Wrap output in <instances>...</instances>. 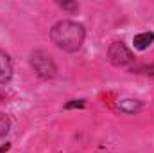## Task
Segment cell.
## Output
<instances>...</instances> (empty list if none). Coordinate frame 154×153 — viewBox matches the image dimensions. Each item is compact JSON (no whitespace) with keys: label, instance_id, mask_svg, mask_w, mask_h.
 Instances as JSON below:
<instances>
[{"label":"cell","instance_id":"6da1fadb","mask_svg":"<svg viewBox=\"0 0 154 153\" xmlns=\"http://www.w3.org/2000/svg\"><path fill=\"white\" fill-rule=\"evenodd\" d=\"M86 38V31H84V25L74 22V20H61L57 22L52 29H50V40L52 43L63 50V52H68V54H74L77 52Z\"/></svg>","mask_w":154,"mask_h":153},{"label":"cell","instance_id":"7a4b0ae2","mask_svg":"<svg viewBox=\"0 0 154 153\" xmlns=\"http://www.w3.org/2000/svg\"><path fill=\"white\" fill-rule=\"evenodd\" d=\"M31 67L41 79H52L57 76V65L45 50H34L31 54Z\"/></svg>","mask_w":154,"mask_h":153},{"label":"cell","instance_id":"3957f363","mask_svg":"<svg viewBox=\"0 0 154 153\" xmlns=\"http://www.w3.org/2000/svg\"><path fill=\"white\" fill-rule=\"evenodd\" d=\"M108 60L115 67H127L134 61V54L124 41H113L108 47Z\"/></svg>","mask_w":154,"mask_h":153},{"label":"cell","instance_id":"277c9868","mask_svg":"<svg viewBox=\"0 0 154 153\" xmlns=\"http://www.w3.org/2000/svg\"><path fill=\"white\" fill-rule=\"evenodd\" d=\"M13 77V61H11V56L0 49V85H5L9 83Z\"/></svg>","mask_w":154,"mask_h":153},{"label":"cell","instance_id":"5b68a950","mask_svg":"<svg viewBox=\"0 0 154 153\" xmlns=\"http://www.w3.org/2000/svg\"><path fill=\"white\" fill-rule=\"evenodd\" d=\"M133 43H134V49L145 50V49H149L154 43V33H151V31H149V33H140V34L134 36Z\"/></svg>","mask_w":154,"mask_h":153},{"label":"cell","instance_id":"8992f818","mask_svg":"<svg viewBox=\"0 0 154 153\" xmlns=\"http://www.w3.org/2000/svg\"><path fill=\"white\" fill-rule=\"evenodd\" d=\"M142 101H138V99H122L120 103H118V108H120V112H124V114H136V112H140L142 110Z\"/></svg>","mask_w":154,"mask_h":153},{"label":"cell","instance_id":"52a82bcc","mask_svg":"<svg viewBox=\"0 0 154 153\" xmlns=\"http://www.w3.org/2000/svg\"><path fill=\"white\" fill-rule=\"evenodd\" d=\"M9 130H11V119H9V115L0 114V139L5 137L9 133Z\"/></svg>","mask_w":154,"mask_h":153},{"label":"cell","instance_id":"ba28073f","mask_svg":"<svg viewBox=\"0 0 154 153\" xmlns=\"http://www.w3.org/2000/svg\"><path fill=\"white\" fill-rule=\"evenodd\" d=\"M59 7L65 9V11H70V13H77L79 11V4L77 2H59Z\"/></svg>","mask_w":154,"mask_h":153},{"label":"cell","instance_id":"9c48e42d","mask_svg":"<svg viewBox=\"0 0 154 153\" xmlns=\"http://www.w3.org/2000/svg\"><path fill=\"white\" fill-rule=\"evenodd\" d=\"M140 72V74H149L154 76V65H142V67H133V72Z\"/></svg>","mask_w":154,"mask_h":153},{"label":"cell","instance_id":"30bf717a","mask_svg":"<svg viewBox=\"0 0 154 153\" xmlns=\"http://www.w3.org/2000/svg\"><path fill=\"white\" fill-rule=\"evenodd\" d=\"M84 106V101L82 99H75V101H72V103H66L65 105V108L66 110H70V108H82Z\"/></svg>","mask_w":154,"mask_h":153},{"label":"cell","instance_id":"8fae6325","mask_svg":"<svg viewBox=\"0 0 154 153\" xmlns=\"http://www.w3.org/2000/svg\"><path fill=\"white\" fill-rule=\"evenodd\" d=\"M9 148H11V146H9V144H5V146H2V148H0V151H7Z\"/></svg>","mask_w":154,"mask_h":153}]
</instances>
